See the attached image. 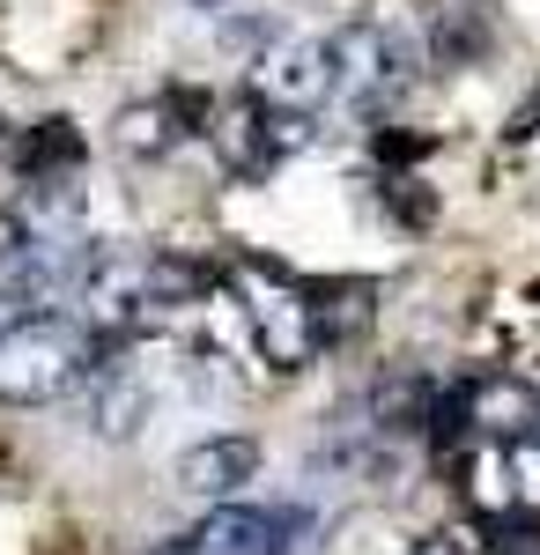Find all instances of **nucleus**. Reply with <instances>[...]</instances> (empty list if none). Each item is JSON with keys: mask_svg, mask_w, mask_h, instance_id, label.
Listing matches in <instances>:
<instances>
[{"mask_svg": "<svg viewBox=\"0 0 540 555\" xmlns=\"http://www.w3.org/2000/svg\"><path fill=\"white\" fill-rule=\"evenodd\" d=\"M503 481H511V504L526 518H540V437H526V444H503Z\"/></svg>", "mask_w": 540, "mask_h": 555, "instance_id": "obj_12", "label": "nucleus"}, {"mask_svg": "<svg viewBox=\"0 0 540 555\" xmlns=\"http://www.w3.org/2000/svg\"><path fill=\"white\" fill-rule=\"evenodd\" d=\"M97 371V341L75 319H8L0 326V400L8 408H52L60 392L89 385Z\"/></svg>", "mask_w": 540, "mask_h": 555, "instance_id": "obj_1", "label": "nucleus"}, {"mask_svg": "<svg viewBox=\"0 0 540 555\" xmlns=\"http://www.w3.org/2000/svg\"><path fill=\"white\" fill-rule=\"evenodd\" d=\"M311 533H319V512L304 504H222L193 541L201 555H296Z\"/></svg>", "mask_w": 540, "mask_h": 555, "instance_id": "obj_4", "label": "nucleus"}, {"mask_svg": "<svg viewBox=\"0 0 540 555\" xmlns=\"http://www.w3.org/2000/svg\"><path fill=\"white\" fill-rule=\"evenodd\" d=\"M201 8H230V0H201Z\"/></svg>", "mask_w": 540, "mask_h": 555, "instance_id": "obj_17", "label": "nucleus"}, {"mask_svg": "<svg viewBox=\"0 0 540 555\" xmlns=\"http://www.w3.org/2000/svg\"><path fill=\"white\" fill-rule=\"evenodd\" d=\"M252 334H259V348H267V363H274V371H304V363L326 348V341H319V319H311L304 282L252 297Z\"/></svg>", "mask_w": 540, "mask_h": 555, "instance_id": "obj_6", "label": "nucleus"}, {"mask_svg": "<svg viewBox=\"0 0 540 555\" xmlns=\"http://www.w3.org/2000/svg\"><path fill=\"white\" fill-rule=\"evenodd\" d=\"M333 89H340V75H333V44L326 38H274L259 60H252V96L274 104V112H290V119L319 112Z\"/></svg>", "mask_w": 540, "mask_h": 555, "instance_id": "obj_2", "label": "nucleus"}, {"mask_svg": "<svg viewBox=\"0 0 540 555\" xmlns=\"http://www.w3.org/2000/svg\"><path fill=\"white\" fill-rule=\"evenodd\" d=\"M170 141H185V133H178V119H170L164 96H156V104H126L119 112V149H133V156H164Z\"/></svg>", "mask_w": 540, "mask_h": 555, "instance_id": "obj_11", "label": "nucleus"}, {"mask_svg": "<svg viewBox=\"0 0 540 555\" xmlns=\"http://www.w3.org/2000/svg\"><path fill=\"white\" fill-rule=\"evenodd\" d=\"M149 555H201V541H193V533H170L164 548H149Z\"/></svg>", "mask_w": 540, "mask_h": 555, "instance_id": "obj_15", "label": "nucleus"}, {"mask_svg": "<svg viewBox=\"0 0 540 555\" xmlns=\"http://www.w3.org/2000/svg\"><path fill=\"white\" fill-rule=\"evenodd\" d=\"M170 474H178L185 496H201V504L222 512V504L245 496V481L259 474V444H252V437H201V444L178 452V467H170Z\"/></svg>", "mask_w": 540, "mask_h": 555, "instance_id": "obj_5", "label": "nucleus"}, {"mask_svg": "<svg viewBox=\"0 0 540 555\" xmlns=\"http://www.w3.org/2000/svg\"><path fill=\"white\" fill-rule=\"evenodd\" d=\"M0 237L38 245V253H97V237H89V201H82V185H67V178L23 185V193L0 208Z\"/></svg>", "mask_w": 540, "mask_h": 555, "instance_id": "obj_3", "label": "nucleus"}, {"mask_svg": "<svg viewBox=\"0 0 540 555\" xmlns=\"http://www.w3.org/2000/svg\"><path fill=\"white\" fill-rule=\"evenodd\" d=\"M82 133H75V119H38V127L15 133V149H8V164H15V178L23 185H52V178H67L75 164H82Z\"/></svg>", "mask_w": 540, "mask_h": 555, "instance_id": "obj_9", "label": "nucleus"}, {"mask_svg": "<svg viewBox=\"0 0 540 555\" xmlns=\"http://www.w3.org/2000/svg\"><path fill=\"white\" fill-rule=\"evenodd\" d=\"M415 555H474V541H466V533H452V526H445V533H429V541H422Z\"/></svg>", "mask_w": 540, "mask_h": 555, "instance_id": "obj_14", "label": "nucleus"}, {"mask_svg": "<svg viewBox=\"0 0 540 555\" xmlns=\"http://www.w3.org/2000/svg\"><path fill=\"white\" fill-rule=\"evenodd\" d=\"M474 437H503V444L540 437V392H526L511 378H481L474 385Z\"/></svg>", "mask_w": 540, "mask_h": 555, "instance_id": "obj_10", "label": "nucleus"}, {"mask_svg": "<svg viewBox=\"0 0 540 555\" xmlns=\"http://www.w3.org/2000/svg\"><path fill=\"white\" fill-rule=\"evenodd\" d=\"M326 44H333V75L356 89V96H363V89L377 96V89L408 82V52L385 38L377 23H356V30H340V38H326Z\"/></svg>", "mask_w": 540, "mask_h": 555, "instance_id": "obj_7", "label": "nucleus"}, {"mask_svg": "<svg viewBox=\"0 0 540 555\" xmlns=\"http://www.w3.org/2000/svg\"><path fill=\"white\" fill-rule=\"evenodd\" d=\"M371 156L377 164H422L429 156V133H371Z\"/></svg>", "mask_w": 540, "mask_h": 555, "instance_id": "obj_13", "label": "nucleus"}, {"mask_svg": "<svg viewBox=\"0 0 540 555\" xmlns=\"http://www.w3.org/2000/svg\"><path fill=\"white\" fill-rule=\"evenodd\" d=\"M429 400H437V385L422 378V371H385V378L363 392V429H371V437H422Z\"/></svg>", "mask_w": 540, "mask_h": 555, "instance_id": "obj_8", "label": "nucleus"}, {"mask_svg": "<svg viewBox=\"0 0 540 555\" xmlns=\"http://www.w3.org/2000/svg\"><path fill=\"white\" fill-rule=\"evenodd\" d=\"M511 133H540V96L526 104V112H518V119H511Z\"/></svg>", "mask_w": 540, "mask_h": 555, "instance_id": "obj_16", "label": "nucleus"}]
</instances>
